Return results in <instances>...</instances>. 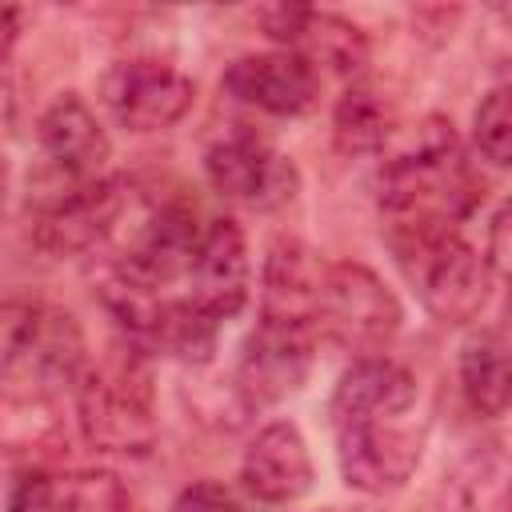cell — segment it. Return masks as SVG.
Listing matches in <instances>:
<instances>
[{"mask_svg":"<svg viewBox=\"0 0 512 512\" xmlns=\"http://www.w3.org/2000/svg\"><path fill=\"white\" fill-rule=\"evenodd\" d=\"M328 416L348 488L384 496L408 484L424 452L420 392L408 368L384 356L356 360L336 380Z\"/></svg>","mask_w":512,"mask_h":512,"instance_id":"cell-1","label":"cell"},{"mask_svg":"<svg viewBox=\"0 0 512 512\" xmlns=\"http://www.w3.org/2000/svg\"><path fill=\"white\" fill-rule=\"evenodd\" d=\"M392 252L412 280L420 304L440 324H468L484 312L492 292V268L448 224H392Z\"/></svg>","mask_w":512,"mask_h":512,"instance_id":"cell-2","label":"cell"},{"mask_svg":"<svg viewBox=\"0 0 512 512\" xmlns=\"http://www.w3.org/2000/svg\"><path fill=\"white\" fill-rule=\"evenodd\" d=\"M88 364L80 320L40 296H16L0 304V372L40 384L72 388Z\"/></svg>","mask_w":512,"mask_h":512,"instance_id":"cell-3","label":"cell"},{"mask_svg":"<svg viewBox=\"0 0 512 512\" xmlns=\"http://www.w3.org/2000/svg\"><path fill=\"white\" fill-rule=\"evenodd\" d=\"M404 308L396 292L356 260H324L312 300V332L348 352H380L400 332Z\"/></svg>","mask_w":512,"mask_h":512,"instance_id":"cell-4","label":"cell"},{"mask_svg":"<svg viewBox=\"0 0 512 512\" xmlns=\"http://www.w3.org/2000/svg\"><path fill=\"white\" fill-rule=\"evenodd\" d=\"M76 392V416L100 452H148L156 444V412H152V388L140 364H84V372L72 384Z\"/></svg>","mask_w":512,"mask_h":512,"instance_id":"cell-5","label":"cell"},{"mask_svg":"<svg viewBox=\"0 0 512 512\" xmlns=\"http://www.w3.org/2000/svg\"><path fill=\"white\" fill-rule=\"evenodd\" d=\"M204 172L224 200L244 204L252 212L284 208L300 192L296 164L248 128H232L216 136L204 152Z\"/></svg>","mask_w":512,"mask_h":512,"instance_id":"cell-6","label":"cell"},{"mask_svg":"<svg viewBox=\"0 0 512 512\" xmlns=\"http://www.w3.org/2000/svg\"><path fill=\"white\" fill-rule=\"evenodd\" d=\"M200 236L204 228L196 224V208H188L184 200L148 204L128 228V240L116 256L112 276L144 292H164L172 280L188 276Z\"/></svg>","mask_w":512,"mask_h":512,"instance_id":"cell-7","label":"cell"},{"mask_svg":"<svg viewBox=\"0 0 512 512\" xmlns=\"http://www.w3.org/2000/svg\"><path fill=\"white\" fill-rule=\"evenodd\" d=\"M104 108L128 132H160L172 128L196 100L192 76L156 56H132L108 68L100 84Z\"/></svg>","mask_w":512,"mask_h":512,"instance_id":"cell-8","label":"cell"},{"mask_svg":"<svg viewBox=\"0 0 512 512\" xmlns=\"http://www.w3.org/2000/svg\"><path fill=\"white\" fill-rule=\"evenodd\" d=\"M132 208V188L120 176H100L92 184H72L44 200L36 212V244L52 256L88 252L108 240Z\"/></svg>","mask_w":512,"mask_h":512,"instance_id":"cell-9","label":"cell"},{"mask_svg":"<svg viewBox=\"0 0 512 512\" xmlns=\"http://www.w3.org/2000/svg\"><path fill=\"white\" fill-rule=\"evenodd\" d=\"M312 328L288 320H264L248 332L236 364V392L244 404H276L308 380L312 368Z\"/></svg>","mask_w":512,"mask_h":512,"instance_id":"cell-10","label":"cell"},{"mask_svg":"<svg viewBox=\"0 0 512 512\" xmlns=\"http://www.w3.org/2000/svg\"><path fill=\"white\" fill-rule=\"evenodd\" d=\"M248 244L236 220H212L188 264V300L212 320H232L248 300Z\"/></svg>","mask_w":512,"mask_h":512,"instance_id":"cell-11","label":"cell"},{"mask_svg":"<svg viewBox=\"0 0 512 512\" xmlns=\"http://www.w3.org/2000/svg\"><path fill=\"white\" fill-rule=\"evenodd\" d=\"M260 24L264 36H272L276 44H284V52H296L312 68L332 64L336 72H360V64L368 60L364 32L336 12L276 4V8H260Z\"/></svg>","mask_w":512,"mask_h":512,"instance_id":"cell-12","label":"cell"},{"mask_svg":"<svg viewBox=\"0 0 512 512\" xmlns=\"http://www.w3.org/2000/svg\"><path fill=\"white\" fill-rule=\"evenodd\" d=\"M224 92L248 108L272 112V116H300L316 104L320 76L308 60L296 52H256L240 56L224 68Z\"/></svg>","mask_w":512,"mask_h":512,"instance_id":"cell-13","label":"cell"},{"mask_svg":"<svg viewBox=\"0 0 512 512\" xmlns=\"http://www.w3.org/2000/svg\"><path fill=\"white\" fill-rule=\"evenodd\" d=\"M36 136H40V148H44L48 164L64 180H72V184L100 180L112 144H108V132L100 128L96 112L76 92H64L44 108Z\"/></svg>","mask_w":512,"mask_h":512,"instance_id":"cell-14","label":"cell"},{"mask_svg":"<svg viewBox=\"0 0 512 512\" xmlns=\"http://www.w3.org/2000/svg\"><path fill=\"white\" fill-rule=\"evenodd\" d=\"M312 452L292 420H276L256 432L244 452L240 480L264 504H292L312 488Z\"/></svg>","mask_w":512,"mask_h":512,"instance_id":"cell-15","label":"cell"},{"mask_svg":"<svg viewBox=\"0 0 512 512\" xmlns=\"http://www.w3.org/2000/svg\"><path fill=\"white\" fill-rule=\"evenodd\" d=\"M324 260L304 248L300 240H276L264 260V292H260V316L264 320H288L312 328V300L320 288Z\"/></svg>","mask_w":512,"mask_h":512,"instance_id":"cell-16","label":"cell"},{"mask_svg":"<svg viewBox=\"0 0 512 512\" xmlns=\"http://www.w3.org/2000/svg\"><path fill=\"white\" fill-rule=\"evenodd\" d=\"M60 432L64 420L56 408V392L0 372V448L4 452L44 448L60 440Z\"/></svg>","mask_w":512,"mask_h":512,"instance_id":"cell-17","label":"cell"},{"mask_svg":"<svg viewBox=\"0 0 512 512\" xmlns=\"http://www.w3.org/2000/svg\"><path fill=\"white\" fill-rule=\"evenodd\" d=\"M460 388L480 416H504L512 396L508 344L500 328H476L460 344Z\"/></svg>","mask_w":512,"mask_h":512,"instance_id":"cell-18","label":"cell"},{"mask_svg":"<svg viewBox=\"0 0 512 512\" xmlns=\"http://www.w3.org/2000/svg\"><path fill=\"white\" fill-rule=\"evenodd\" d=\"M392 128H396V112L392 104L364 80H356L340 104H336V116H332V136H336V148L340 152H376L392 140Z\"/></svg>","mask_w":512,"mask_h":512,"instance_id":"cell-19","label":"cell"},{"mask_svg":"<svg viewBox=\"0 0 512 512\" xmlns=\"http://www.w3.org/2000/svg\"><path fill=\"white\" fill-rule=\"evenodd\" d=\"M52 512H128V492L108 468H76L52 476Z\"/></svg>","mask_w":512,"mask_h":512,"instance_id":"cell-20","label":"cell"},{"mask_svg":"<svg viewBox=\"0 0 512 512\" xmlns=\"http://www.w3.org/2000/svg\"><path fill=\"white\" fill-rule=\"evenodd\" d=\"M476 148L484 152V160H492L496 168H504L512 160V92L500 84L492 88L480 108H476Z\"/></svg>","mask_w":512,"mask_h":512,"instance_id":"cell-21","label":"cell"},{"mask_svg":"<svg viewBox=\"0 0 512 512\" xmlns=\"http://www.w3.org/2000/svg\"><path fill=\"white\" fill-rule=\"evenodd\" d=\"M172 512H240V504H236V496H232L224 484H216V480H196V484H188V488L176 496Z\"/></svg>","mask_w":512,"mask_h":512,"instance_id":"cell-22","label":"cell"},{"mask_svg":"<svg viewBox=\"0 0 512 512\" xmlns=\"http://www.w3.org/2000/svg\"><path fill=\"white\" fill-rule=\"evenodd\" d=\"M8 512H52V476L20 472L8 492Z\"/></svg>","mask_w":512,"mask_h":512,"instance_id":"cell-23","label":"cell"},{"mask_svg":"<svg viewBox=\"0 0 512 512\" xmlns=\"http://www.w3.org/2000/svg\"><path fill=\"white\" fill-rule=\"evenodd\" d=\"M20 40V8L0 4V60H8V52Z\"/></svg>","mask_w":512,"mask_h":512,"instance_id":"cell-24","label":"cell"},{"mask_svg":"<svg viewBox=\"0 0 512 512\" xmlns=\"http://www.w3.org/2000/svg\"><path fill=\"white\" fill-rule=\"evenodd\" d=\"M504 232H508V208H500L496 220H492V244H488V256H484L492 272H504Z\"/></svg>","mask_w":512,"mask_h":512,"instance_id":"cell-25","label":"cell"},{"mask_svg":"<svg viewBox=\"0 0 512 512\" xmlns=\"http://www.w3.org/2000/svg\"><path fill=\"white\" fill-rule=\"evenodd\" d=\"M4 192H8V160L0 152V208H4Z\"/></svg>","mask_w":512,"mask_h":512,"instance_id":"cell-26","label":"cell"}]
</instances>
